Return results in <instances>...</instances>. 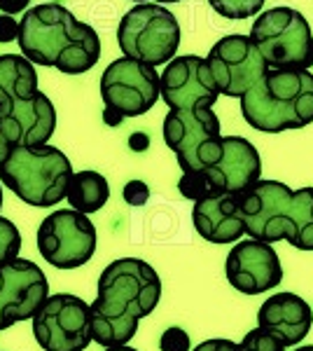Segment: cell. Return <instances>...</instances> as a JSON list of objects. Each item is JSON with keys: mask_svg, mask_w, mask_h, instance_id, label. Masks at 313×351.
Listing matches in <instances>:
<instances>
[{"mask_svg": "<svg viewBox=\"0 0 313 351\" xmlns=\"http://www.w3.org/2000/svg\"><path fill=\"white\" fill-rule=\"evenodd\" d=\"M49 298V281L31 260L14 258L0 265V330L33 319Z\"/></svg>", "mask_w": 313, "mask_h": 351, "instance_id": "4fadbf2b", "label": "cell"}, {"mask_svg": "<svg viewBox=\"0 0 313 351\" xmlns=\"http://www.w3.org/2000/svg\"><path fill=\"white\" fill-rule=\"evenodd\" d=\"M16 43L28 61L59 68L64 75H82L92 71L101 56L99 33L75 19V14L59 3L28 8L19 21Z\"/></svg>", "mask_w": 313, "mask_h": 351, "instance_id": "7a4b0ae2", "label": "cell"}, {"mask_svg": "<svg viewBox=\"0 0 313 351\" xmlns=\"http://www.w3.org/2000/svg\"><path fill=\"white\" fill-rule=\"evenodd\" d=\"M136 3H145V0H136Z\"/></svg>", "mask_w": 313, "mask_h": 351, "instance_id": "e575fe53", "label": "cell"}, {"mask_svg": "<svg viewBox=\"0 0 313 351\" xmlns=\"http://www.w3.org/2000/svg\"><path fill=\"white\" fill-rule=\"evenodd\" d=\"M164 141L175 152L183 173L201 171L218 162L222 152L220 120L213 108L171 110L164 117Z\"/></svg>", "mask_w": 313, "mask_h": 351, "instance_id": "ba28073f", "label": "cell"}, {"mask_svg": "<svg viewBox=\"0 0 313 351\" xmlns=\"http://www.w3.org/2000/svg\"><path fill=\"white\" fill-rule=\"evenodd\" d=\"M250 38L260 47L269 68L313 66V33L304 14L292 8H271L262 12L250 28Z\"/></svg>", "mask_w": 313, "mask_h": 351, "instance_id": "52a82bcc", "label": "cell"}, {"mask_svg": "<svg viewBox=\"0 0 313 351\" xmlns=\"http://www.w3.org/2000/svg\"><path fill=\"white\" fill-rule=\"evenodd\" d=\"M201 173L213 195H222V192L238 195L260 180V152L243 136H222V152L218 162L210 164L208 169H201Z\"/></svg>", "mask_w": 313, "mask_h": 351, "instance_id": "e0dca14e", "label": "cell"}, {"mask_svg": "<svg viewBox=\"0 0 313 351\" xmlns=\"http://www.w3.org/2000/svg\"><path fill=\"white\" fill-rule=\"evenodd\" d=\"M162 279L138 258H119L99 276V298L92 302V335L101 347H122L138 332L140 319L157 309Z\"/></svg>", "mask_w": 313, "mask_h": 351, "instance_id": "6da1fadb", "label": "cell"}, {"mask_svg": "<svg viewBox=\"0 0 313 351\" xmlns=\"http://www.w3.org/2000/svg\"><path fill=\"white\" fill-rule=\"evenodd\" d=\"M292 190L278 180H258L248 190L238 192V208L250 239L266 243L286 241L290 225Z\"/></svg>", "mask_w": 313, "mask_h": 351, "instance_id": "7c38bea8", "label": "cell"}, {"mask_svg": "<svg viewBox=\"0 0 313 351\" xmlns=\"http://www.w3.org/2000/svg\"><path fill=\"white\" fill-rule=\"evenodd\" d=\"M28 3H31V0H0V12L14 16L19 12H26Z\"/></svg>", "mask_w": 313, "mask_h": 351, "instance_id": "f546056e", "label": "cell"}, {"mask_svg": "<svg viewBox=\"0 0 313 351\" xmlns=\"http://www.w3.org/2000/svg\"><path fill=\"white\" fill-rule=\"evenodd\" d=\"M220 94L241 99L269 73V64L250 36H225L210 47L206 56Z\"/></svg>", "mask_w": 313, "mask_h": 351, "instance_id": "8fae6325", "label": "cell"}, {"mask_svg": "<svg viewBox=\"0 0 313 351\" xmlns=\"http://www.w3.org/2000/svg\"><path fill=\"white\" fill-rule=\"evenodd\" d=\"M38 251L56 269L82 267L96 253L94 223L75 208L49 213L38 228Z\"/></svg>", "mask_w": 313, "mask_h": 351, "instance_id": "30bf717a", "label": "cell"}, {"mask_svg": "<svg viewBox=\"0 0 313 351\" xmlns=\"http://www.w3.org/2000/svg\"><path fill=\"white\" fill-rule=\"evenodd\" d=\"M227 281L243 295H260L283 281V267L274 246L260 239L238 241L225 263Z\"/></svg>", "mask_w": 313, "mask_h": 351, "instance_id": "9a60e30c", "label": "cell"}, {"mask_svg": "<svg viewBox=\"0 0 313 351\" xmlns=\"http://www.w3.org/2000/svg\"><path fill=\"white\" fill-rule=\"evenodd\" d=\"M208 3L220 16L231 21L250 19L264 8V0H208Z\"/></svg>", "mask_w": 313, "mask_h": 351, "instance_id": "603a6c76", "label": "cell"}, {"mask_svg": "<svg viewBox=\"0 0 313 351\" xmlns=\"http://www.w3.org/2000/svg\"><path fill=\"white\" fill-rule=\"evenodd\" d=\"M122 195L129 206H143V204L150 199V188H147L143 180H129V183L124 185Z\"/></svg>", "mask_w": 313, "mask_h": 351, "instance_id": "4316f807", "label": "cell"}, {"mask_svg": "<svg viewBox=\"0 0 313 351\" xmlns=\"http://www.w3.org/2000/svg\"><path fill=\"white\" fill-rule=\"evenodd\" d=\"M117 43L124 56L150 66H162L175 59L180 47V24L159 3H138L122 16Z\"/></svg>", "mask_w": 313, "mask_h": 351, "instance_id": "5b68a950", "label": "cell"}, {"mask_svg": "<svg viewBox=\"0 0 313 351\" xmlns=\"http://www.w3.org/2000/svg\"><path fill=\"white\" fill-rule=\"evenodd\" d=\"M56 129V110L42 92L0 104V136L12 148L42 145Z\"/></svg>", "mask_w": 313, "mask_h": 351, "instance_id": "2e32d148", "label": "cell"}, {"mask_svg": "<svg viewBox=\"0 0 313 351\" xmlns=\"http://www.w3.org/2000/svg\"><path fill=\"white\" fill-rule=\"evenodd\" d=\"M38 73L24 54H0V104L38 94Z\"/></svg>", "mask_w": 313, "mask_h": 351, "instance_id": "ffe728a7", "label": "cell"}, {"mask_svg": "<svg viewBox=\"0 0 313 351\" xmlns=\"http://www.w3.org/2000/svg\"><path fill=\"white\" fill-rule=\"evenodd\" d=\"M295 351H313V344H309V347H299V349H295Z\"/></svg>", "mask_w": 313, "mask_h": 351, "instance_id": "1f68e13d", "label": "cell"}, {"mask_svg": "<svg viewBox=\"0 0 313 351\" xmlns=\"http://www.w3.org/2000/svg\"><path fill=\"white\" fill-rule=\"evenodd\" d=\"M21 251V234L12 220L0 216V265L10 263Z\"/></svg>", "mask_w": 313, "mask_h": 351, "instance_id": "cb8c5ba5", "label": "cell"}, {"mask_svg": "<svg viewBox=\"0 0 313 351\" xmlns=\"http://www.w3.org/2000/svg\"><path fill=\"white\" fill-rule=\"evenodd\" d=\"M220 87L206 59L197 54L175 56L162 73V101L171 110L213 108Z\"/></svg>", "mask_w": 313, "mask_h": 351, "instance_id": "5bb4252c", "label": "cell"}, {"mask_svg": "<svg viewBox=\"0 0 313 351\" xmlns=\"http://www.w3.org/2000/svg\"><path fill=\"white\" fill-rule=\"evenodd\" d=\"M0 208H3V180H0Z\"/></svg>", "mask_w": 313, "mask_h": 351, "instance_id": "d6a6232c", "label": "cell"}, {"mask_svg": "<svg viewBox=\"0 0 313 351\" xmlns=\"http://www.w3.org/2000/svg\"><path fill=\"white\" fill-rule=\"evenodd\" d=\"M162 96V75L157 66L131 56H119L101 77V99L105 104V122L122 124L124 117H138Z\"/></svg>", "mask_w": 313, "mask_h": 351, "instance_id": "8992f818", "label": "cell"}, {"mask_svg": "<svg viewBox=\"0 0 313 351\" xmlns=\"http://www.w3.org/2000/svg\"><path fill=\"white\" fill-rule=\"evenodd\" d=\"M147 3V0H145ZM157 3H180V0H157Z\"/></svg>", "mask_w": 313, "mask_h": 351, "instance_id": "836d02e7", "label": "cell"}, {"mask_svg": "<svg viewBox=\"0 0 313 351\" xmlns=\"http://www.w3.org/2000/svg\"><path fill=\"white\" fill-rule=\"evenodd\" d=\"M68 204H71L75 211L82 213H96L105 206L110 199V185L108 178L99 171H77L73 173L71 183H68Z\"/></svg>", "mask_w": 313, "mask_h": 351, "instance_id": "44dd1931", "label": "cell"}, {"mask_svg": "<svg viewBox=\"0 0 313 351\" xmlns=\"http://www.w3.org/2000/svg\"><path fill=\"white\" fill-rule=\"evenodd\" d=\"M286 241L299 251H313V188L292 192Z\"/></svg>", "mask_w": 313, "mask_h": 351, "instance_id": "7402d4cb", "label": "cell"}, {"mask_svg": "<svg viewBox=\"0 0 313 351\" xmlns=\"http://www.w3.org/2000/svg\"><path fill=\"white\" fill-rule=\"evenodd\" d=\"M243 120L264 134L301 129L313 122V75L299 68H269L241 96Z\"/></svg>", "mask_w": 313, "mask_h": 351, "instance_id": "3957f363", "label": "cell"}, {"mask_svg": "<svg viewBox=\"0 0 313 351\" xmlns=\"http://www.w3.org/2000/svg\"><path fill=\"white\" fill-rule=\"evenodd\" d=\"M71 160L54 145H19L5 162L0 180L28 206H56L68 195Z\"/></svg>", "mask_w": 313, "mask_h": 351, "instance_id": "277c9868", "label": "cell"}, {"mask_svg": "<svg viewBox=\"0 0 313 351\" xmlns=\"http://www.w3.org/2000/svg\"><path fill=\"white\" fill-rule=\"evenodd\" d=\"M258 324L262 330L281 339L286 347H295L309 335L313 324V311L295 293H276L258 311Z\"/></svg>", "mask_w": 313, "mask_h": 351, "instance_id": "d6986e66", "label": "cell"}, {"mask_svg": "<svg viewBox=\"0 0 313 351\" xmlns=\"http://www.w3.org/2000/svg\"><path fill=\"white\" fill-rule=\"evenodd\" d=\"M19 38V21L12 14H0V43H12Z\"/></svg>", "mask_w": 313, "mask_h": 351, "instance_id": "83f0119b", "label": "cell"}, {"mask_svg": "<svg viewBox=\"0 0 313 351\" xmlns=\"http://www.w3.org/2000/svg\"><path fill=\"white\" fill-rule=\"evenodd\" d=\"M288 347L278 337L269 335L266 330H262L258 326L255 330H250L246 337L238 342V351H286Z\"/></svg>", "mask_w": 313, "mask_h": 351, "instance_id": "d4e9b609", "label": "cell"}, {"mask_svg": "<svg viewBox=\"0 0 313 351\" xmlns=\"http://www.w3.org/2000/svg\"><path fill=\"white\" fill-rule=\"evenodd\" d=\"M159 349L162 351H190V335L178 326H171L159 337Z\"/></svg>", "mask_w": 313, "mask_h": 351, "instance_id": "484cf974", "label": "cell"}, {"mask_svg": "<svg viewBox=\"0 0 313 351\" xmlns=\"http://www.w3.org/2000/svg\"><path fill=\"white\" fill-rule=\"evenodd\" d=\"M192 351H238V344L231 342V339L215 337V339H206V342H201Z\"/></svg>", "mask_w": 313, "mask_h": 351, "instance_id": "f1b7e54d", "label": "cell"}, {"mask_svg": "<svg viewBox=\"0 0 313 351\" xmlns=\"http://www.w3.org/2000/svg\"><path fill=\"white\" fill-rule=\"evenodd\" d=\"M105 351H138L134 347H127V344H122V347H105Z\"/></svg>", "mask_w": 313, "mask_h": 351, "instance_id": "4dcf8cb0", "label": "cell"}, {"mask_svg": "<svg viewBox=\"0 0 313 351\" xmlns=\"http://www.w3.org/2000/svg\"><path fill=\"white\" fill-rule=\"evenodd\" d=\"M192 223L201 239L210 243H236L246 234V225L238 208V195L222 192L195 202Z\"/></svg>", "mask_w": 313, "mask_h": 351, "instance_id": "ac0fdd59", "label": "cell"}, {"mask_svg": "<svg viewBox=\"0 0 313 351\" xmlns=\"http://www.w3.org/2000/svg\"><path fill=\"white\" fill-rule=\"evenodd\" d=\"M33 335L45 351H84L94 342L92 304L71 293H56L33 316Z\"/></svg>", "mask_w": 313, "mask_h": 351, "instance_id": "9c48e42d", "label": "cell"}]
</instances>
